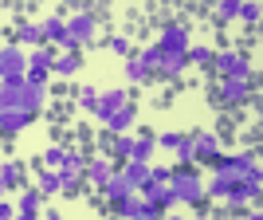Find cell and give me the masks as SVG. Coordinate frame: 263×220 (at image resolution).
Wrapping results in <instances>:
<instances>
[{
    "label": "cell",
    "instance_id": "6da1fadb",
    "mask_svg": "<svg viewBox=\"0 0 263 220\" xmlns=\"http://www.w3.org/2000/svg\"><path fill=\"white\" fill-rule=\"evenodd\" d=\"M169 189H173V197H177V205H200L204 200V181H200L193 169H177L173 177H169Z\"/></svg>",
    "mask_w": 263,
    "mask_h": 220
},
{
    "label": "cell",
    "instance_id": "7a4b0ae2",
    "mask_svg": "<svg viewBox=\"0 0 263 220\" xmlns=\"http://www.w3.org/2000/svg\"><path fill=\"white\" fill-rule=\"evenodd\" d=\"M40 32H44V40H47V47H55V55L63 51V55H75V40L67 35V24H63V16L55 12V16H47V20H40Z\"/></svg>",
    "mask_w": 263,
    "mask_h": 220
},
{
    "label": "cell",
    "instance_id": "3957f363",
    "mask_svg": "<svg viewBox=\"0 0 263 220\" xmlns=\"http://www.w3.org/2000/svg\"><path fill=\"white\" fill-rule=\"evenodd\" d=\"M63 24H67V35H71L79 47H95V40H99V20H95L90 12L79 8L75 16H67Z\"/></svg>",
    "mask_w": 263,
    "mask_h": 220
},
{
    "label": "cell",
    "instance_id": "277c9868",
    "mask_svg": "<svg viewBox=\"0 0 263 220\" xmlns=\"http://www.w3.org/2000/svg\"><path fill=\"white\" fill-rule=\"evenodd\" d=\"M212 67L224 79H252V63L240 51H212Z\"/></svg>",
    "mask_w": 263,
    "mask_h": 220
},
{
    "label": "cell",
    "instance_id": "5b68a950",
    "mask_svg": "<svg viewBox=\"0 0 263 220\" xmlns=\"http://www.w3.org/2000/svg\"><path fill=\"white\" fill-rule=\"evenodd\" d=\"M28 71V51L16 44H4L0 47V79H24Z\"/></svg>",
    "mask_w": 263,
    "mask_h": 220
},
{
    "label": "cell",
    "instance_id": "8992f818",
    "mask_svg": "<svg viewBox=\"0 0 263 220\" xmlns=\"http://www.w3.org/2000/svg\"><path fill=\"white\" fill-rule=\"evenodd\" d=\"M189 28L185 24H169L161 35H157V47H161V55H185L189 51Z\"/></svg>",
    "mask_w": 263,
    "mask_h": 220
},
{
    "label": "cell",
    "instance_id": "52a82bcc",
    "mask_svg": "<svg viewBox=\"0 0 263 220\" xmlns=\"http://www.w3.org/2000/svg\"><path fill=\"white\" fill-rule=\"evenodd\" d=\"M259 189H263L259 177H240V181L228 189V197H224V200L236 205V209H243V205H255V200H259Z\"/></svg>",
    "mask_w": 263,
    "mask_h": 220
},
{
    "label": "cell",
    "instance_id": "ba28073f",
    "mask_svg": "<svg viewBox=\"0 0 263 220\" xmlns=\"http://www.w3.org/2000/svg\"><path fill=\"white\" fill-rule=\"evenodd\" d=\"M126 102H130V90H126V87H110V90H102V95H99V106H95V118L106 122L110 114H114V110H122Z\"/></svg>",
    "mask_w": 263,
    "mask_h": 220
},
{
    "label": "cell",
    "instance_id": "9c48e42d",
    "mask_svg": "<svg viewBox=\"0 0 263 220\" xmlns=\"http://www.w3.org/2000/svg\"><path fill=\"white\" fill-rule=\"evenodd\" d=\"M193 150H197V161H216L224 142H220V134H212V130H193Z\"/></svg>",
    "mask_w": 263,
    "mask_h": 220
},
{
    "label": "cell",
    "instance_id": "30bf717a",
    "mask_svg": "<svg viewBox=\"0 0 263 220\" xmlns=\"http://www.w3.org/2000/svg\"><path fill=\"white\" fill-rule=\"evenodd\" d=\"M138 193H142V200H149L157 212H169L177 205V197H173V189H169V185H154V181H145Z\"/></svg>",
    "mask_w": 263,
    "mask_h": 220
},
{
    "label": "cell",
    "instance_id": "8fae6325",
    "mask_svg": "<svg viewBox=\"0 0 263 220\" xmlns=\"http://www.w3.org/2000/svg\"><path fill=\"white\" fill-rule=\"evenodd\" d=\"M134 193H138V189H134L130 181L122 177V169H114V173H110V181H106V185H102V197H106L110 205H118V200L134 197Z\"/></svg>",
    "mask_w": 263,
    "mask_h": 220
},
{
    "label": "cell",
    "instance_id": "7c38bea8",
    "mask_svg": "<svg viewBox=\"0 0 263 220\" xmlns=\"http://www.w3.org/2000/svg\"><path fill=\"white\" fill-rule=\"evenodd\" d=\"M252 95V79H224L220 83V99L224 102H243Z\"/></svg>",
    "mask_w": 263,
    "mask_h": 220
},
{
    "label": "cell",
    "instance_id": "4fadbf2b",
    "mask_svg": "<svg viewBox=\"0 0 263 220\" xmlns=\"http://www.w3.org/2000/svg\"><path fill=\"white\" fill-rule=\"evenodd\" d=\"M24 79H0V110H20Z\"/></svg>",
    "mask_w": 263,
    "mask_h": 220
},
{
    "label": "cell",
    "instance_id": "5bb4252c",
    "mask_svg": "<svg viewBox=\"0 0 263 220\" xmlns=\"http://www.w3.org/2000/svg\"><path fill=\"white\" fill-rule=\"evenodd\" d=\"M134 118H138V110L126 102L122 110H114V114L106 118V130H110V134H130V130H134Z\"/></svg>",
    "mask_w": 263,
    "mask_h": 220
},
{
    "label": "cell",
    "instance_id": "9a60e30c",
    "mask_svg": "<svg viewBox=\"0 0 263 220\" xmlns=\"http://www.w3.org/2000/svg\"><path fill=\"white\" fill-rule=\"evenodd\" d=\"M28 122H32L28 110H0V134H20L28 130Z\"/></svg>",
    "mask_w": 263,
    "mask_h": 220
},
{
    "label": "cell",
    "instance_id": "2e32d148",
    "mask_svg": "<svg viewBox=\"0 0 263 220\" xmlns=\"http://www.w3.org/2000/svg\"><path fill=\"white\" fill-rule=\"evenodd\" d=\"M83 173H87V181L95 189H102L110 181V173H114V165H110V157H95V161H87V169H83Z\"/></svg>",
    "mask_w": 263,
    "mask_h": 220
},
{
    "label": "cell",
    "instance_id": "e0dca14e",
    "mask_svg": "<svg viewBox=\"0 0 263 220\" xmlns=\"http://www.w3.org/2000/svg\"><path fill=\"white\" fill-rule=\"evenodd\" d=\"M44 102H47V87H32V83H24V90H20V110L35 114Z\"/></svg>",
    "mask_w": 263,
    "mask_h": 220
},
{
    "label": "cell",
    "instance_id": "ac0fdd59",
    "mask_svg": "<svg viewBox=\"0 0 263 220\" xmlns=\"http://www.w3.org/2000/svg\"><path fill=\"white\" fill-rule=\"evenodd\" d=\"M51 63H55V47L40 44V47L28 51V67H32V71H51Z\"/></svg>",
    "mask_w": 263,
    "mask_h": 220
},
{
    "label": "cell",
    "instance_id": "d6986e66",
    "mask_svg": "<svg viewBox=\"0 0 263 220\" xmlns=\"http://www.w3.org/2000/svg\"><path fill=\"white\" fill-rule=\"evenodd\" d=\"M228 165H232V173H236V177H259V161H255V154H236V157H228Z\"/></svg>",
    "mask_w": 263,
    "mask_h": 220
},
{
    "label": "cell",
    "instance_id": "ffe728a7",
    "mask_svg": "<svg viewBox=\"0 0 263 220\" xmlns=\"http://www.w3.org/2000/svg\"><path fill=\"white\" fill-rule=\"evenodd\" d=\"M134 145H138V138H134V134H114V142H110L114 161H130V157H134Z\"/></svg>",
    "mask_w": 263,
    "mask_h": 220
},
{
    "label": "cell",
    "instance_id": "44dd1931",
    "mask_svg": "<svg viewBox=\"0 0 263 220\" xmlns=\"http://www.w3.org/2000/svg\"><path fill=\"white\" fill-rule=\"evenodd\" d=\"M44 44V32H40V24H20V28H16V47H40Z\"/></svg>",
    "mask_w": 263,
    "mask_h": 220
},
{
    "label": "cell",
    "instance_id": "7402d4cb",
    "mask_svg": "<svg viewBox=\"0 0 263 220\" xmlns=\"http://www.w3.org/2000/svg\"><path fill=\"white\" fill-rule=\"evenodd\" d=\"M122 177H126L134 189H142L145 181H149V161H126L122 165Z\"/></svg>",
    "mask_w": 263,
    "mask_h": 220
},
{
    "label": "cell",
    "instance_id": "603a6c76",
    "mask_svg": "<svg viewBox=\"0 0 263 220\" xmlns=\"http://www.w3.org/2000/svg\"><path fill=\"white\" fill-rule=\"evenodd\" d=\"M79 55H55V63H51V71H47V75H59V79H71L79 71Z\"/></svg>",
    "mask_w": 263,
    "mask_h": 220
},
{
    "label": "cell",
    "instance_id": "cb8c5ba5",
    "mask_svg": "<svg viewBox=\"0 0 263 220\" xmlns=\"http://www.w3.org/2000/svg\"><path fill=\"white\" fill-rule=\"evenodd\" d=\"M134 59H138V63H142V67H145V71H149V75H154L157 67H161V59H165V55H161V47H157V44H145V47H142V51L134 55Z\"/></svg>",
    "mask_w": 263,
    "mask_h": 220
},
{
    "label": "cell",
    "instance_id": "d4e9b609",
    "mask_svg": "<svg viewBox=\"0 0 263 220\" xmlns=\"http://www.w3.org/2000/svg\"><path fill=\"white\" fill-rule=\"evenodd\" d=\"M185 63H193V67H212V47H209V44H189Z\"/></svg>",
    "mask_w": 263,
    "mask_h": 220
},
{
    "label": "cell",
    "instance_id": "484cf974",
    "mask_svg": "<svg viewBox=\"0 0 263 220\" xmlns=\"http://www.w3.org/2000/svg\"><path fill=\"white\" fill-rule=\"evenodd\" d=\"M185 67H189V63H185V55H165L157 71H161L165 79H181V75H185Z\"/></svg>",
    "mask_w": 263,
    "mask_h": 220
},
{
    "label": "cell",
    "instance_id": "4316f807",
    "mask_svg": "<svg viewBox=\"0 0 263 220\" xmlns=\"http://www.w3.org/2000/svg\"><path fill=\"white\" fill-rule=\"evenodd\" d=\"M40 205H44V193H40V189H28V193L16 197V212H40Z\"/></svg>",
    "mask_w": 263,
    "mask_h": 220
},
{
    "label": "cell",
    "instance_id": "83f0119b",
    "mask_svg": "<svg viewBox=\"0 0 263 220\" xmlns=\"http://www.w3.org/2000/svg\"><path fill=\"white\" fill-rule=\"evenodd\" d=\"M149 79H154V75H149V71H145V67H142V63H138V59L130 55V59H126V83L142 87V83H149Z\"/></svg>",
    "mask_w": 263,
    "mask_h": 220
},
{
    "label": "cell",
    "instance_id": "f1b7e54d",
    "mask_svg": "<svg viewBox=\"0 0 263 220\" xmlns=\"http://www.w3.org/2000/svg\"><path fill=\"white\" fill-rule=\"evenodd\" d=\"M67 165V150L63 145H47L44 150V169H63Z\"/></svg>",
    "mask_w": 263,
    "mask_h": 220
},
{
    "label": "cell",
    "instance_id": "f546056e",
    "mask_svg": "<svg viewBox=\"0 0 263 220\" xmlns=\"http://www.w3.org/2000/svg\"><path fill=\"white\" fill-rule=\"evenodd\" d=\"M118 216H122V220H134V216H142V197L134 193V197L118 200Z\"/></svg>",
    "mask_w": 263,
    "mask_h": 220
},
{
    "label": "cell",
    "instance_id": "4dcf8cb0",
    "mask_svg": "<svg viewBox=\"0 0 263 220\" xmlns=\"http://www.w3.org/2000/svg\"><path fill=\"white\" fill-rule=\"evenodd\" d=\"M99 95H102V90L95 87V83H90V87H79V106L95 114V106H99Z\"/></svg>",
    "mask_w": 263,
    "mask_h": 220
},
{
    "label": "cell",
    "instance_id": "1f68e13d",
    "mask_svg": "<svg viewBox=\"0 0 263 220\" xmlns=\"http://www.w3.org/2000/svg\"><path fill=\"white\" fill-rule=\"evenodd\" d=\"M55 173H59V193H75L83 181V173H75V169H55Z\"/></svg>",
    "mask_w": 263,
    "mask_h": 220
},
{
    "label": "cell",
    "instance_id": "d6a6232c",
    "mask_svg": "<svg viewBox=\"0 0 263 220\" xmlns=\"http://www.w3.org/2000/svg\"><path fill=\"white\" fill-rule=\"evenodd\" d=\"M40 193H44V197L59 193V173H55V169H40Z\"/></svg>",
    "mask_w": 263,
    "mask_h": 220
},
{
    "label": "cell",
    "instance_id": "836d02e7",
    "mask_svg": "<svg viewBox=\"0 0 263 220\" xmlns=\"http://www.w3.org/2000/svg\"><path fill=\"white\" fill-rule=\"evenodd\" d=\"M177 161H197V150H193V134H181V142H177Z\"/></svg>",
    "mask_w": 263,
    "mask_h": 220
},
{
    "label": "cell",
    "instance_id": "e575fe53",
    "mask_svg": "<svg viewBox=\"0 0 263 220\" xmlns=\"http://www.w3.org/2000/svg\"><path fill=\"white\" fill-rule=\"evenodd\" d=\"M0 181H4V185H16V181H20V161H4V157H0Z\"/></svg>",
    "mask_w": 263,
    "mask_h": 220
},
{
    "label": "cell",
    "instance_id": "d590c367",
    "mask_svg": "<svg viewBox=\"0 0 263 220\" xmlns=\"http://www.w3.org/2000/svg\"><path fill=\"white\" fill-rule=\"evenodd\" d=\"M236 20L255 24V20H259V4H255V0H240V8H236Z\"/></svg>",
    "mask_w": 263,
    "mask_h": 220
},
{
    "label": "cell",
    "instance_id": "8d00e7d4",
    "mask_svg": "<svg viewBox=\"0 0 263 220\" xmlns=\"http://www.w3.org/2000/svg\"><path fill=\"white\" fill-rule=\"evenodd\" d=\"M236 8H240V0H216V20L220 24L236 20Z\"/></svg>",
    "mask_w": 263,
    "mask_h": 220
},
{
    "label": "cell",
    "instance_id": "74e56055",
    "mask_svg": "<svg viewBox=\"0 0 263 220\" xmlns=\"http://www.w3.org/2000/svg\"><path fill=\"white\" fill-rule=\"evenodd\" d=\"M154 138H138V145H134V157L130 161H149V154H154Z\"/></svg>",
    "mask_w": 263,
    "mask_h": 220
},
{
    "label": "cell",
    "instance_id": "f35d334b",
    "mask_svg": "<svg viewBox=\"0 0 263 220\" xmlns=\"http://www.w3.org/2000/svg\"><path fill=\"white\" fill-rule=\"evenodd\" d=\"M154 142L161 145V150H177V142H181V130H161V134H154Z\"/></svg>",
    "mask_w": 263,
    "mask_h": 220
},
{
    "label": "cell",
    "instance_id": "ab89813d",
    "mask_svg": "<svg viewBox=\"0 0 263 220\" xmlns=\"http://www.w3.org/2000/svg\"><path fill=\"white\" fill-rule=\"evenodd\" d=\"M169 177H173L169 165H149V181H154V185H169Z\"/></svg>",
    "mask_w": 263,
    "mask_h": 220
},
{
    "label": "cell",
    "instance_id": "60d3db41",
    "mask_svg": "<svg viewBox=\"0 0 263 220\" xmlns=\"http://www.w3.org/2000/svg\"><path fill=\"white\" fill-rule=\"evenodd\" d=\"M110 51H114V55H126V59H130V55H134V44L126 40V35H114V40H110Z\"/></svg>",
    "mask_w": 263,
    "mask_h": 220
},
{
    "label": "cell",
    "instance_id": "b9f144b4",
    "mask_svg": "<svg viewBox=\"0 0 263 220\" xmlns=\"http://www.w3.org/2000/svg\"><path fill=\"white\" fill-rule=\"evenodd\" d=\"M24 83H32V87H47V71H24Z\"/></svg>",
    "mask_w": 263,
    "mask_h": 220
},
{
    "label": "cell",
    "instance_id": "7bdbcfd3",
    "mask_svg": "<svg viewBox=\"0 0 263 220\" xmlns=\"http://www.w3.org/2000/svg\"><path fill=\"white\" fill-rule=\"evenodd\" d=\"M16 216V205H8V200H0V220H12Z\"/></svg>",
    "mask_w": 263,
    "mask_h": 220
},
{
    "label": "cell",
    "instance_id": "ee69618b",
    "mask_svg": "<svg viewBox=\"0 0 263 220\" xmlns=\"http://www.w3.org/2000/svg\"><path fill=\"white\" fill-rule=\"evenodd\" d=\"M12 220H40V212H16Z\"/></svg>",
    "mask_w": 263,
    "mask_h": 220
},
{
    "label": "cell",
    "instance_id": "f6af8a7d",
    "mask_svg": "<svg viewBox=\"0 0 263 220\" xmlns=\"http://www.w3.org/2000/svg\"><path fill=\"white\" fill-rule=\"evenodd\" d=\"M248 220H263V212H259V209H255V205H252V212H248Z\"/></svg>",
    "mask_w": 263,
    "mask_h": 220
},
{
    "label": "cell",
    "instance_id": "bcb514c9",
    "mask_svg": "<svg viewBox=\"0 0 263 220\" xmlns=\"http://www.w3.org/2000/svg\"><path fill=\"white\" fill-rule=\"evenodd\" d=\"M40 220H63V216H59V212H44Z\"/></svg>",
    "mask_w": 263,
    "mask_h": 220
},
{
    "label": "cell",
    "instance_id": "7dc6e473",
    "mask_svg": "<svg viewBox=\"0 0 263 220\" xmlns=\"http://www.w3.org/2000/svg\"><path fill=\"white\" fill-rule=\"evenodd\" d=\"M161 220H181V216H173V212H161Z\"/></svg>",
    "mask_w": 263,
    "mask_h": 220
},
{
    "label": "cell",
    "instance_id": "c3c4849f",
    "mask_svg": "<svg viewBox=\"0 0 263 220\" xmlns=\"http://www.w3.org/2000/svg\"><path fill=\"white\" fill-rule=\"evenodd\" d=\"M4 193H8V185H4V181H0V200H4Z\"/></svg>",
    "mask_w": 263,
    "mask_h": 220
},
{
    "label": "cell",
    "instance_id": "681fc988",
    "mask_svg": "<svg viewBox=\"0 0 263 220\" xmlns=\"http://www.w3.org/2000/svg\"><path fill=\"white\" fill-rule=\"evenodd\" d=\"M134 220H161V216H134Z\"/></svg>",
    "mask_w": 263,
    "mask_h": 220
},
{
    "label": "cell",
    "instance_id": "f907efd6",
    "mask_svg": "<svg viewBox=\"0 0 263 220\" xmlns=\"http://www.w3.org/2000/svg\"><path fill=\"white\" fill-rule=\"evenodd\" d=\"M197 220H212V216H204V212H200V216H197Z\"/></svg>",
    "mask_w": 263,
    "mask_h": 220
}]
</instances>
